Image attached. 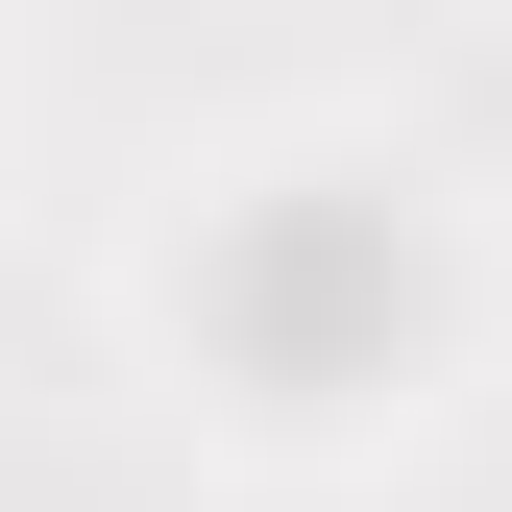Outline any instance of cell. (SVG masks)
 Wrapping results in <instances>:
<instances>
[{"label": "cell", "instance_id": "obj_1", "mask_svg": "<svg viewBox=\"0 0 512 512\" xmlns=\"http://www.w3.org/2000/svg\"><path fill=\"white\" fill-rule=\"evenodd\" d=\"M171 317L269 415H366L415 366V317H439V220H415V171H269V196H220V244L171 269Z\"/></svg>", "mask_w": 512, "mask_h": 512}]
</instances>
